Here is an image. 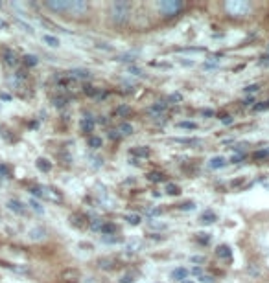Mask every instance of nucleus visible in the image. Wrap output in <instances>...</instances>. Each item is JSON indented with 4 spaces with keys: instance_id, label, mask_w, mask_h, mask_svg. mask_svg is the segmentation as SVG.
<instances>
[{
    "instance_id": "20e7f679",
    "label": "nucleus",
    "mask_w": 269,
    "mask_h": 283,
    "mask_svg": "<svg viewBox=\"0 0 269 283\" xmlns=\"http://www.w3.org/2000/svg\"><path fill=\"white\" fill-rule=\"evenodd\" d=\"M31 193H33L35 197L54 200V202H61V200H63L61 193L55 192L54 188H48V186H35V188H31Z\"/></svg>"
},
{
    "instance_id": "052dcab7",
    "label": "nucleus",
    "mask_w": 269,
    "mask_h": 283,
    "mask_svg": "<svg viewBox=\"0 0 269 283\" xmlns=\"http://www.w3.org/2000/svg\"><path fill=\"white\" fill-rule=\"evenodd\" d=\"M192 261H194V263H203V261H205V258H203V256H194Z\"/></svg>"
},
{
    "instance_id": "7c9ffc66",
    "label": "nucleus",
    "mask_w": 269,
    "mask_h": 283,
    "mask_svg": "<svg viewBox=\"0 0 269 283\" xmlns=\"http://www.w3.org/2000/svg\"><path fill=\"white\" fill-rule=\"evenodd\" d=\"M166 193L175 197V195H179V193H181V188H179L177 184H173V182H168V184H166Z\"/></svg>"
},
{
    "instance_id": "de8ad7c7",
    "label": "nucleus",
    "mask_w": 269,
    "mask_h": 283,
    "mask_svg": "<svg viewBox=\"0 0 269 283\" xmlns=\"http://www.w3.org/2000/svg\"><path fill=\"white\" fill-rule=\"evenodd\" d=\"M107 136L111 138V140H115V142H116V140H120V138H122V134L118 132V129H111L107 132Z\"/></svg>"
},
{
    "instance_id": "39448f33",
    "label": "nucleus",
    "mask_w": 269,
    "mask_h": 283,
    "mask_svg": "<svg viewBox=\"0 0 269 283\" xmlns=\"http://www.w3.org/2000/svg\"><path fill=\"white\" fill-rule=\"evenodd\" d=\"M89 11V4L85 0H69V13L72 15H85Z\"/></svg>"
},
{
    "instance_id": "13d9d810",
    "label": "nucleus",
    "mask_w": 269,
    "mask_h": 283,
    "mask_svg": "<svg viewBox=\"0 0 269 283\" xmlns=\"http://www.w3.org/2000/svg\"><path fill=\"white\" fill-rule=\"evenodd\" d=\"M192 272H194L196 276H203V268H201V267H194Z\"/></svg>"
},
{
    "instance_id": "a19ab883",
    "label": "nucleus",
    "mask_w": 269,
    "mask_h": 283,
    "mask_svg": "<svg viewBox=\"0 0 269 283\" xmlns=\"http://www.w3.org/2000/svg\"><path fill=\"white\" fill-rule=\"evenodd\" d=\"M177 127H179V129H197V125H196V123H192V122H179L177 123Z\"/></svg>"
},
{
    "instance_id": "8fccbe9b",
    "label": "nucleus",
    "mask_w": 269,
    "mask_h": 283,
    "mask_svg": "<svg viewBox=\"0 0 269 283\" xmlns=\"http://www.w3.org/2000/svg\"><path fill=\"white\" fill-rule=\"evenodd\" d=\"M244 158H245V154H244V153H242V154H234V156H232V158H231V162H232V164H240V162H244Z\"/></svg>"
},
{
    "instance_id": "79ce46f5",
    "label": "nucleus",
    "mask_w": 269,
    "mask_h": 283,
    "mask_svg": "<svg viewBox=\"0 0 269 283\" xmlns=\"http://www.w3.org/2000/svg\"><path fill=\"white\" fill-rule=\"evenodd\" d=\"M28 204H30V206L33 208V210H35L37 214H45V208L41 206V204H39V202H37V200H35V199H31L30 202H28Z\"/></svg>"
},
{
    "instance_id": "aec40b11",
    "label": "nucleus",
    "mask_w": 269,
    "mask_h": 283,
    "mask_svg": "<svg viewBox=\"0 0 269 283\" xmlns=\"http://www.w3.org/2000/svg\"><path fill=\"white\" fill-rule=\"evenodd\" d=\"M131 154H135L139 158H147L151 151H149V147H135V149H131Z\"/></svg>"
},
{
    "instance_id": "09e8293b",
    "label": "nucleus",
    "mask_w": 269,
    "mask_h": 283,
    "mask_svg": "<svg viewBox=\"0 0 269 283\" xmlns=\"http://www.w3.org/2000/svg\"><path fill=\"white\" fill-rule=\"evenodd\" d=\"M197 241L203 243V245H208L210 243V236L208 234H197Z\"/></svg>"
},
{
    "instance_id": "f3484780",
    "label": "nucleus",
    "mask_w": 269,
    "mask_h": 283,
    "mask_svg": "<svg viewBox=\"0 0 269 283\" xmlns=\"http://www.w3.org/2000/svg\"><path fill=\"white\" fill-rule=\"evenodd\" d=\"M199 221H201V224H212V222H216V214L212 210H207V212L201 214Z\"/></svg>"
},
{
    "instance_id": "a878e982",
    "label": "nucleus",
    "mask_w": 269,
    "mask_h": 283,
    "mask_svg": "<svg viewBox=\"0 0 269 283\" xmlns=\"http://www.w3.org/2000/svg\"><path fill=\"white\" fill-rule=\"evenodd\" d=\"M52 103H54V107L57 109H65L69 105V98H67V96H55L54 100H52Z\"/></svg>"
},
{
    "instance_id": "423d86ee",
    "label": "nucleus",
    "mask_w": 269,
    "mask_h": 283,
    "mask_svg": "<svg viewBox=\"0 0 269 283\" xmlns=\"http://www.w3.org/2000/svg\"><path fill=\"white\" fill-rule=\"evenodd\" d=\"M55 81H57V87L59 88H63V90H76L77 88V81L74 79V77L70 76H57L55 77Z\"/></svg>"
},
{
    "instance_id": "680f3d73",
    "label": "nucleus",
    "mask_w": 269,
    "mask_h": 283,
    "mask_svg": "<svg viewBox=\"0 0 269 283\" xmlns=\"http://www.w3.org/2000/svg\"><path fill=\"white\" fill-rule=\"evenodd\" d=\"M212 66H218V61H208L205 65V68H212Z\"/></svg>"
},
{
    "instance_id": "dca6fc26",
    "label": "nucleus",
    "mask_w": 269,
    "mask_h": 283,
    "mask_svg": "<svg viewBox=\"0 0 269 283\" xmlns=\"http://www.w3.org/2000/svg\"><path fill=\"white\" fill-rule=\"evenodd\" d=\"M186 276H188V270H186L185 267H179V268H175V270L171 272V278H173L175 282H185Z\"/></svg>"
},
{
    "instance_id": "e433bc0d",
    "label": "nucleus",
    "mask_w": 269,
    "mask_h": 283,
    "mask_svg": "<svg viewBox=\"0 0 269 283\" xmlns=\"http://www.w3.org/2000/svg\"><path fill=\"white\" fill-rule=\"evenodd\" d=\"M83 92L87 94V96H91V98L98 96V88H94L93 85H85V87H83Z\"/></svg>"
},
{
    "instance_id": "e2e57ef3",
    "label": "nucleus",
    "mask_w": 269,
    "mask_h": 283,
    "mask_svg": "<svg viewBox=\"0 0 269 283\" xmlns=\"http://www.w3.org/2000/svg\"><path fill=\"white\" fill-rule=\"evenodd\" d=\"M6 28H8V22L4 19H0V30H6Z\"/></svg>"
},
{
    "instance_id": "c9c22d12",
    "label": "nucleus",
    "mask_w": 269,
    "mask_h": 283,
    "mask_svg": "<svg viewBox=\"0 0 269 283\" xmlns=\"http://www.w3.org/2000/svg\"><path fill=\"white\" fill-rule=\"evenodd\" d=\"M70 221H72L74 226H79V228H81V226L85 224V217L83 215H72V217H70Z\"/></svg>"
},
{
    "instance_id": "412c9836",
    "label": "nucleus",
    "mask_w": 269,
    "mask_h": 283,
    "mask_svg": "<svg viewBox=\"0 0 269 283\" xmlns=\"http://www.w3.org/2000/svg\"><path fill=\"white\" fill-rule=\"evenodd\" d=\"M15 24H17V26H19V28H23V31H26V33H30V35H33V33H35V30H33V26H31V24H28V22H26V21H23V19H19V17H17V19H15Z\"/></svg>"
},
{
    "instance_id": "c03bdc74",
    "label": "nucleus",
    "mask_w": 269,
    "mask_h": 283,
    "mask_svg": "<svg viewBox=\"0 0 269 283\" xmlns=\"http://www.w3.org/2000/svg\"><path fill=\"white\" fill-rule=\"evenodd\" d=\"M63 278H70L69 282H76L77 278H79V274H77L76 270H67V272L63 274Z\"/></svg>"
},
{
    "instance_id": "1a4fd4ad",
    "label": "nucleus",
    "mask_w": 269,
    "mask_h": 283,
    "mask_svg": "<svg viewBox=\"0 0 269 283\" xmlns=\"http://www.w3.org/2000/svg\"><path fill=\"white\" fill-rule=\"evenodd\" d=\"M94 127H96V120H94L93 116H85V118H81V122H79V129L83 131V132H93Z\"/></svg>"
},
{
    "instance_id": "393cba45",
    "label": "nucleus",
    "mask_w": 269,
    "mask_h": 283,
    "mask_svg": "<svg viewBox=\"0 0 269 283\" xmlns=\"http://www.w3.org/2000/svg\"><path fill=\"white\" fill-rule=\"evenodd\" d=\"M35 166H37V169H41L43 173H48V171L52 169V164H50V162H48L47 158H37Z\"/></svg>"
},
{
    "instance_id": "ea45409f",
    "label": "nucleus",
    "mask_w": 269,
    "mask_h": 283,
    "mask_svg": "<svg viewBox=\"0 0 269 283\" xmlns=\"http://www.w3.org/2000/svg\"><path fill=\"white\" fill-rule=\"evenodd\" d=\"M181 101H183V96L179 92H173L168 96V103H181Z\"/></svg>"
},
{
    "instance_id": "f8f14e48",
    "label": "nucleus",
    "mask_w": 269,
    "mask_h": 283,
    "mask_svg": "<svg viewBox=\"0 0 269 283\" xmlns=\"http://www.w3.org/2000/svg\"><path fill=\"white\" fill-rule=\"evenodd\" d=\"M166 110V103H157L153 107L147 109V114L153 116V118H162V112Z\"/></svg>"
},
{
    "instance_id": "338daca9",
    "label": "nucleus",
    "mask_w": 269,
    "mask_h": 283,
    "mask_svg": "<svg viewBox=\"0 0 269 283\" xmlns=\"http://www.w3.org/2000/svg\"><path fill=\"white\" fill-rule=\"evenodd\" d=\"M181 283H194V282H190V280H185V282H181Z\"/></svg>"
},
{
    "instance_id": "6e6552de",
    "label": "nucleus",
    "mask_w": 269,
    "mask_h": 283,
    "mask_svg": "<svg viewBox=\"0 0 269 283\" xmlns=\"http://www.w3.org/2000/svg\"><path fill=\"white\" fill-rule=\"evenodd\" d=\"M2 57H4V63H6L8 66H17V65H19V57H17L15 50H11V48H4Z\"/></svg>"
},
{
    "instance_id": "473e14b6",
    "label": "nucleus",
    "mask_w": 269,
    "mask_h": 283,
    "mask_svg": "<svg viewBox=\"0 0 269 283\" xmlns=\"http://www.w3.org/2000/svg\"><path fill=\"white\" fill-rule=\"evenodd\" d=\"M254 160H269V147L256 151V153H254Z\"/></svg>"
},
{
    "instance_id": "72a5a7b5",
    "label": "nucleus",
    "mask_w": 269,
    "mask_h": 283,
    "mask_svg": "<svg viewBox=\"0 0 269 283\" xmlns=\"http://www.w3.org/2000/svg\"><path fill=\"white\" fill-rule=\"evenodd\" d=\"M131 112H133V110H131L129 105H120V107L116 109V114L122 116V118H127V116H131Z\"/></svg>"
},
{
    "instance_id": "58836bf2",
    "label": "nucleus",
    "mask_w": 269,
    "mask_h": 283,
    "mask_svg": "<svg viewBox=\"0 0 269 283\" xmlns=\"http://www.w3.org/2000/svg\"><path fill=\"white\" fill-rule=\"evenodd\" d=\"M161 214H162L161 208H146V215L147 217H151V219H153V217H159Z\"/></svg>"
},
{
    "instance_id": "37998d69",
    "label": "nucleus",
    "mask_w": 269,
    "mask_h": 283,
    "mask_svg": "<svg viewBox=\"0 0 269 283\" xmlns=\"http://www.w3.org/2000/svg\"><path fill=\"white\" fill-rule=\"evenodd\" d=\"M101 241H103V243H109V245H113V243H120L122 239L115 238V236H103V238H101Z\"/></svg>"
},
{
    "instance_id": "4be33fe9",
    "label": "nucleus",
    "mask_w": 269,
    "mask_h": 283,
    "mask_svg": "<svg viewBox=\"0 0 269 283\" xmlns=\"http://www.w3.org/2000/svg\"><path fill=\"white\" fill-rule=\"evenodd\" d=\"M118 132H120L122 136H131V134H133V125H131L129 122H122L120 127H118Z\"/></svg>"
},
{
    "instance_id": "cd10ccee",
    "label": "nucleus",
    "mask_w": 269,
    "mask_h": 283,
    "mask_svg": "<svg viewBox=\"0 0 269 283\" xmlns=\"http://www.w3.org/2000/svg\"><path fill=\"white\" fill-rule=\"evenodd\" d=\"M140 241H129V243H125V252L127 254H137L140 250Z\"/></svg>"
},
{
    "instance_id": "603ef678",
    "label": "nucleus",
    "mask_w": 269,
    "mask_h": 283,
    "mask_svg": "<svg viewBox=\"0 0 269 283\" xmlns=\"http://www.w3.org/2000/svg\"><path fill=\"white\" fill-rule=\"evenodd\" d=\"M129 74H133V76H144V72L140 68H135V66H129Z\"/></svg>"
},
{
    "instance_id": "f704fd0d",
    "label": "nucleus",
    "mask_w": 269,
    "mask_h": 283,
    "mask_svg": "<svg viewBox=\"0 0 269 283\" xmlns=\"http://www.w3.org/2000/svg\"><path fill=\"white\" fill-rule=\"evenodd\" d=\"M147 180H151V182H162V180H164V175L159 173V171H151V173H147Z\"/></svg>"
},
{
    "instance_id": "f257e3e1",
    "label": "nucleus",
    "mask_w": 269,
    "mask_h": 283,
    "mask_svg": "<svg viewBox=\"0 0 269 283\" xmlns=\"http://www.w3.org/2000/svg\"><path fill=\"white\" fill-rule=\"evenodd\" d=\"M225 9H227V13L232 17H244V15H249L251 13V2H247V0H227L225 2Z\"/></svg>"
},
{
    "instance_id": "a211bd4d",
    "label": "nucleus",
    "mask_w": 269,
    "mask_h": 283,
    "mask_svg": "<svg viewBox=\"0 0 269 283\" xmlns=\"http://www.w3.org/2000/svg\"><path fill=\"white\" fill-rule=\"evenodd\" d=\"M137 59H139L137 52H127V54H122L116 57V61H120V63H135Z\"/></svg>"
},
{
    "instance_id": "f03ea898",
    "label": "nucleus",
    "mask_w": 269,
    "mask_h": 283,
    "mask_svg": "<svg viewBox=\"0 0 269 283\" xmlns=\"http://www.w3.org/2000/svg\"><path fill=\"white\" fill-rule=\"evenodd\" d=\"M111 19L115 24H123L129 19V4L123 0H116L111 4Z\"/></svg>"
},
{
    "instance_id": "0eeeda50",
    "label": "nucleus",
    "mask_w": 269,
    "mask_h": 283,
    "mask_svg": "<svg viewBox=\"0 0 269 283\" xmlns=\"http://www.w3.org/2000/svg\"><path fill=\"white\" fill-rule=\"evenodd\" d=\"M45 6L55 13H65V11L69 13V0H47Z\"/></svg>"
},
{
    "instance_id": "4d7b16f0",
    "label": "nucleus",
    "mask_w": 269,
    "mask_h": 283,
    "mask_svg": "<svg viewBox=\"0 0 269 283\" xmlns=\"http://www.w3.org/2000/svg\"><path fill=\"white\" fill-rule=\"evenodd\" d=\"M221 123H223V125H231V123H232V118H231V116H223V118H221Z\"/></svg>"
},
{
    "instance_id": "0e129e2a",
    "label": "nucleus",
    "mask_w": 269,
    "mask_h": 283,
    "mask_svg": "<svg viewBox=\"0 0 269 283\" xmlns=\"http://www.w3.org/2000/svg\"><path fill=\"white\" fill-rule=\"evenodd\" d=\"M203 116H214V110H203Z\"/></svg>"
},
{
    "instance_id": "2eb2a0df",
    "label": "nucleus",
    "mask_w": 269,
    "mask_h": 283,
    "mask_svg": "<svg viewBox=\"0 0 269 283\" xmlns=\"http://www.w3.org/2000/svg\"><path fill=\"white\" fill-rule=\"evenodd\" d=\"M171 142L181 144V146H199L201 144V140H197V138H173Z\"/></svg>"
},
{
    "instance_id": "4c0bfd02",
    "label": "nucleus",
    "mask_w": 269,
    "mask_h": 283,
    "mask_svg": "<svg viewBox=\"0 0 269 283\" xmlns=\"http://www.w3.org/2000/svg\"><path fill=\"white\" fill-rule=\"evenodd\" d=\"M147 226H149L151 230H166V224H164V222L153 221V219L147 222Z\"/></svg>"
},
{
    "instance_id": "9b49d317",
    "label": "nucleus",
    "mask_w": 269,
    "mask_h": 283,
    "mask_svg": "<svg viewBox=\"0 0 269 283\" xmlns=\"http://www.w3.org/2000/svg\"><path fill=\"white\" fill-rule=\"evenodd\" d=\"M69 76L70 77H74V79H91V72L89 70H85V68H74V70H70L69 72Z\"/></svg>"
},
{
    "instance_id": "49530a36",
    "label": "nucleus",
    "mask_w": 269,
    "mask_h": 283,
    "mask_svg": "<svg viewBox=\"0 0 269 283\" xmlns=\"http://www.w3.org/2000/svg\"><path fill=\"white\" fill-rule=\"evenodd\" d=\"M91 230H94V232H101V221L100 219H93V221H91Z\"/></svg>"
},
{
    "instance_id": "3c124183",
    "label": "nucleus",
    "mask_w": 269,
    "mask_h": 283,
    "mask_svg": "<svg viewBox=\"0 0 269 283\" xmlns=\"http://www.w3.org/2000/svg\"><path fill=\"white\" fill-rule=\"evenodd\" d=\"M258 90H260V85H249L245 88L247 94H253V92H258Z\"/></svg>"
},
{
    "instance_id": "c756f323",
    "label": "nucleus",
    "mask_w": 269,
    "mask_h": 283,
    "mask_svg": "<svg viewBox=\"0 0 269 283\" xmlns=\"http://www.w3.org/2000/svg\"><path fill=\"white\" fill-rule=\"evenodd\" d=\"M43 41H45L48 46H52V48H57V46H59V39L54 37V35H48V33L43 35Z\"/></svg>"
},
{
    "instance_id": "6ab92c4d",
    "label": "nucleus",
    "mask_w": 269,
    "mask_h": 283,
    "mask_svg": "<svg viewBox=\"0 0 269 283\" xmlns=\"http://www.w3.org/2000/svg\"><path fill=\"white\" fill-rule=\"evenodd\" d=\"M23 63H24V66H26V68L37 66V65H39V57H37V55L28 54V55H24V57H23Z\"/></svg>"
},
{
    "instance_id": "a18cd8bd",
    "label": "nucleus",
    "mask_w": 269,
    "mask_h": 283,
    "mask_svg": "<svg viewBox=\"0 0 269 283\" xmlns=\"http://www.w3.org/2000/svg\"><path fill=\"white\" fill-rule=\"evenodd\" d=\"M266 109H269V101H260L258 105H254L253 110H256V112H262V110H266Z\"/></svg>"
},
{
    "instance_id": "bb28decb",
    "label": "nucleus",
    "mask_w": 269,
    "mask_h": 283,
    "mask_svg": "<svg viewBox=\"0 0 269 283\" xmlns=\"http://www.w3.org/2000/svg\"><path fill=\"white\" fill-rule=\"evenodd\" d=\"M45 230L43 228H31L30 230V239H33V241H41V239H45Z\"/></svg>"
},
{
    "instance_id": "c85d7f7f",
    "label": "nucleus",
    "mask_w": 269,
    "mask_h": 283,
    "mask_svg": "<svg viewBox=\"0 0 269 283\" xmlns=\"http://www.w3.org/2000/svg\"><path fill=\"white\" fill-rule=\"evenodd\" d=\"M125 221L129 222V224H133V226H137V224L142 222V217H140L139 214H127L125 215Z\"/></svg>"
},
{
    "instance_id": "ddd939ff",
    "label": "nucleus",
    "mask_w": 269,
    "mask_h": 283,
    "mask_svg": "<svg viewBox=\"0 0 269 283\" xmlns=\"http://www.w3.org/2000/svg\"><path fill=\"white\" fill-rule=\"evenodd\" d=\"M225 166H227V158H223V156H214V158L208 160V168L210 169H221Z\"/></svg>"
},
{
    "instance_id": "5fc2aeb1",
    "label": "nucleus",
    "mask_w": 269,
    "mask_h": 283,
    "mask_svg": "<svg viewBox=\"0 0 269 283\" xmlns=\"http://www.w3.org/2000/svg\"><path fill=\"white\" fill-rule=\"evenodd\" d=\"M201 283H214V278L212 276H199Z\"/></svg>"
},
{
    "instance_id": "864d4df0",
    "label": "nucleus",
    "mask_w": 269,
    "mask_h": 283,
    "mask_svg": "<svg viewBox=\"0 0 269 283\" xmlns=\"http://www.w3.org/2000/svg\"><path fill=\"white\" fill-rule=\"evenodd\" d=\"M0 175H2V176H9V168H8V166L0 164Z\"/></svg>"
},
{
    "instance_id": "bf43d9fd",
    "label": "nucleus",
    "mask_w": 269,
    "mask_h": 283,
    "mask_svg": "<svg viewBox=\"0 0 269 283\" xmlns=\"http://www.w3.org/2000/svg\"><path fill=\"white\" fill-rule=\"evenodd\" d=\"M179 208H181V210H192L194 204H192V202H186V204H181Z\"/></svg>"
},
{
    "instance_id": "b1692460",
    "label": "nucleus",
    "mask_w": 269,
    "mask_h": 283,
    "mask_svg": "<svg viewBox=\"0 0 269 283\" xmlns=\"http://www.w3.org/2000/svg\"><path fill=\"white\" fill-rule=\"evenodd\" d=\"M116 230L118 228H116L115 222H103V224H101V232H103L105 236H115Z\"/></svg>"
},
{
    "instance_id": "9d476101",
    "label": "nucleus",
    "mask_w": 269,
    "mask_h": 283,
    "mask_svg": "<svg viewBox=\"0 0 269 283\" xmlns=\"http://www.w3.org/2000/svg\"><path fill=\"white\" fill-rule=\"evenodd\" d=\"M8 208L11 210V212H15V214H19V215L26 214V208H24V204L21 202V200H17V199H9L8 200Z\"/></svg>"
},
{
    "instance_id": "5701e85b",
    "label": "nucleus",
    "mask_w": 269,
    "mask_h": 283,
    "mask_svg": "<svg viewBox=\"0 0 269 283\" xmlns=\"http://www.w3.org/2000/svg\"><path fill=\"white\" fill-rule=\"evenodd\" d=\"M98 267H100L101 270H111V268L115 267V260H111V258H101V260H98Z\"/></svg>"
},
{
    "instance_id": "2f4dec72",
    "label": "nucleus",
    "mask_w": 269,
    "mask_h": 283,
    "mask_svg": "<svg viewBox=\"0 0 269 283\" xmlns=\"http://www.w3.org/2000/svg\"><path fill=\"white\" fill-rule=\"evenodd\" d=\"M87 142H89V147H91V149H100L101 147V138L100 136H89Z\"/></svg>"
},
{
    "instance_id": "4468645a",
    "label": "nucleus",
    "mask_w": 269,
    "mask_h": 283,
    "mask_svg": "<svg viewBox=\"0 0 269 283\" xmlns=\"http://www.w3.org/2000/svg\"><path fill=\"white\" fill-rule=\"evenodd\" d=\"M216 256H218V258H223V260H231V256H232L231 246L229 245H220L218 248H216Z\"/></svg>"
},
{
    "instance_id": "7ed1b4c3",
    "label": "nucleus",
    "mask_w": 269,
    "mask_h": 283,
    "mask_svg": "<svg viewBox=\"0 0 269 283\" xmlns=\"http://www.w3.org/2000/svg\"><path fill=\"white\" fill-rule=\"evenodd\" d=\"M183 8H185L183 0H161L159 2V11L162 17H175Z\"/></svg>"
},
{
    "instance_id": "6e6d98bb",
    "label": "nucleus",
    "mask_w": 269,
    "mask_h": 283,
    "mask_svg": "<svg viewBox=\"0 0 269 283\" xmlns=\"http://www.w3.org/2000/svg\"><path fill=\"white\" fill-rule=\"evenodd\" d=\"M122 283H131L133 282V274H125V276H122V280H120Z\"/></svg>"
},
{
    "instance_id": "69168bd1",
    "label": "nucleus",
    "mask_w": 269,
    "mask_h": 283,
    "mask_svg": "<svg viewBox=\"0 0 269 283\" xmlns=\"http://www.w3.org/2000/svg\"><path fill=\"white\" fill-rule=\"evenodd\" d=\"M262 65H269V55H266V57H262Z\"/></svg>"
}]
</instances>
